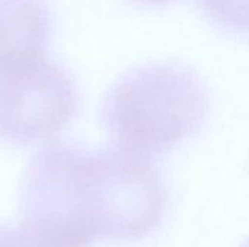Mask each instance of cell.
Segmentation results:
<instances>
[{
	"mask_svg": "<svg viewBox=\"0 0 249 247\" xmlns=\"http://www.w3.org/2000/svg\"><path fill=\"white\" fill-rule=\"evenodd\" d=\"M165 201L152 156L54 141L25 170L19 224L47 247L134 240L159 226Z\"/></svg>",
	"mask_w": 249,
	"mask_h": 247,
	"instance_id": "obj_1",
	"label": "cell"
},
{
	"mask_svg": "<svg viewBox=\"0 0 249 247\" xmlns=\"http://www.w3.org/2000/svg\"><path fill=\"white\" fill-rule=\"evenodd\" d=\"M209 111V93L194 71L152 63L112 84L102 105V122L111 144L153 157L197 134Z\"/></svg>",
	"mask_w": 249,
	"mask_h": 247,
	"instance_id": "obj_2",
	"label": "cell"
},
{
	"mask_svg": "<svg viewBox=\"0 0 249 247\" xmlns=\"http://www.w3.org/2000/svg\"><path fill=\"white\" fill-rule=\"evenodd\" d=\"M70 74L44 54L0 68V140L31 146L53 140L74 116Z\"/></svg>",
	"mask_w": 249,
	"mask_h": 247,
	"instance_id": "obj_3",
	"label": "cell"
},
{
	"mask_svg": "<svg viewBox=\"0 0 249 247\" xmlns=\"http://www.w3.org/2000/svg\"><path fill=\"white\" fill-rule=\"evenodd\" d=\"M50 29L45 0H0V68L44 54Z\"/></svg>",
	"mask_w": 249,
	"mask_h": 247,
	"instance_id": "obj_4",
	"label": "cell"
},
{
	"mask_svg": "<svg viewBox=\"0 0 249 247\" xmlns=\"http://www.w3.org/2000/svg\"><path fill=\"white\" fill-rule=\"evenodd\" d=\"M203 12L220 28L249 33V0H197Z\"/></svg>",
	"mask_w": 249,
	"mask_h": 247,
	"instance_id": "obj_5",
	"label": "cell"
},
{
	"mask_svg": "<svg viewBox=\"0 0 249 247\" xmlns=\"http://www.w3.org/2000/svg\"><path fill=\"white\" fill-rule=\"evenodd\" d=\"M0 247H47L29 234L20 224H0Z\"/></svg>",
	"mask_w": 249,
	"mask_h": 247,
	"instance_id": "obj_6",
	"label": "cell"
},
{
	"mask_svg": "<svg viewBox=\"0 0 249 247\" xmlns=\"http://www.w3.org/2000/svg\"><path fill=\"white\" fill-rule=\"evenodd\" d=\"M134 1H139V3H147V4H165V3L172 1V0H134Z\"/></svg>",
	"mask_w": 249,
	"mask_h": 247,
	"instance_id": "obj_7",
	"label": "cell"
},
{
	"mask_svg": "<svg viewBox=\"0 0 249 247\" xmlns=\"http://www.w3.org/2000/svg\"><path fill=\"white\" fill-rule=\"evenodd\" d=\"M241 247H249V239L248 240H247V242H245V243H244V245H242V246Z\"/></svg>",
	"mask_w": 249,
	"mask_h": 247,
	"instance_id": "obj_8",
	"label": "cell"
}]
</instances>
